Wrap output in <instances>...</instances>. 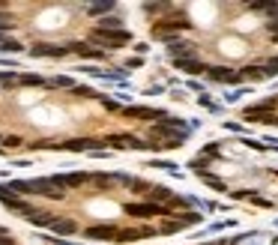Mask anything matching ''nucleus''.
Returning <instances> with one entry per match:
<instances>
[{
	"label": "nucleus",
	"mask_w": 278,
	"mask_h": 245,
	"mask_svg": "<svg viewBox=\"0 0 278 245\" xmlns=\"http://www.w3.org/2000/svg\"><path fill=\"white\" fill-rule=\"evenodd\" d=\"M153 135L168 138V141H165L168 147H180V144L189 138V129L183 126V120H177V117H165V120H159V123L153 126Z\"/></svg>",
	"instance_id": "obj_1"
},
{
	"label": "nucleus",
	"mask_w": 278,
	"mask_h": 245,
	"mask_svg": "<svg viewBox=\"0 0 278 245\" xmlns=\"http://www.w3.org/2000/svg\"><path fill=\"white\" fill-rule=\"evenodd\" d=\"M177 69H183L186 75H201V72H207L210 66L201 63V60H195V57H189V60H177Z\"/></svg>",
	"instance_id": "obj_13"
},
{
	"label": "nucleus",
	"mask_w": 278,
	"mask_h": 245,
	"mask_svg": "<svg viewBox=\"0 0 278 245\" xmlns=\"http://www.w3.org/2000/svg\"><path fill=\"white\" fill-rule=\"evenodd\" d=\"M126 117L132 120H159V117H168L165 111H153V108H141V105H132V108H123Z\"/></svg>",
	"instance_id": "obj_10"
},
{
	"label": "nucleus",
	"mask_w": 278,
	"mask_h": 245,
	"mask_svg": "<svg viewBox=\"0 0 278 245\" xmlns=\"http://www.w3.org/2000/svg\"><path fill=\"white\" fill-rule=\"evenodd\" d=\"M12 24H15V18H12L9 12H0V33H3V30H12Z\"/></svg>",
	"instance_id": "obj_27"
},
{
	"label": "nucleus",
	"mask_w": 278,
	"mask_h": 245,
	"mask_svg": "<svg viewBox=\"0 0 278 245\" xmlns=\"http://www.w3.org/2000/svg\"><path fill=\"white\" fill-rule=\"evenodd\" d=\"M30 222L42 228V225H54V216H51V213H42V210H36V213L30 216Z\"/></svg>",
	"instance_id": "obj_20"
},
{
	"label": "nucleus",
	"mask_w": 278,
	"mask_h": 245,
	"mask_svg": "<svg viewBox=\"0 0 278 245\" xmlns=\"http://www.w3.org/2000/svg\"><path fill=\"white\" fill-rule=\"evenodd\" d=\"M267 30H270V33H273V36L278 39V18H276V21H270V24H267Z\"/></svg>",
	"instance_id": "obj_33"
},
{
	"label": "nucleus",
	"mask_w": 278,
	"mask_h": 245,
	"mask_svg": "<svg viewBox=\"0 0 278 245\" xmlns=\"http://www.w3.org/2000/svg\"><path fill=\"white\" fill-rule=\"evenodd\" d=\"M126 213H129L132 219L147 222V219H156V216H168L171 210H168V207H159V204H153V201H132V204H126Z\"/></svg>",
	"instance_id": "obj_2"
},
{
	"label": "nucleus",
	"mask_w": 278,
	"mask_h": 245,
	"mask_svg": "<svg viewBox=\"0 0 278 245\" xmlns=\"http://www.w3.org/2000/svg\"><path fill=\"white\" fill-rule=\"evenodd\" d=\"M51 231H54L57 237H72V234L78 231V225H75L72 219H54V225H51Z\"/></svg>",
	"instance_id": "obj_14"
},
{
	"label": "nucleus",
	"mask_w": 278,
	"mask_h": 245,
	"mask_svg": "<svg viewBox=\"0 0 278 245\" xmlns=\"http://www.w3.org/2000/svg\"><path fill=\"white\" fill-rule=\"evenodd\" d=\"M192 27V21L183 15V18H162V21H156V27H153V33L159 36V39H174V33H186Z\"/></svg>",
	"instance_id": "obj_3"
},
{
	"label": "nucleus",
	"mask_w": 278,
	"mask_h": 245,
	"mask_svg": "<svg viewBox=\"0 0 278 245\" xmlns=\"http://www.w3.org/2000/svg\"><path fill=\"white\" fill-rule=\"evenodd\" d=\"M99 30H123V21L117 15H108V18L99 21Z\"/></svg>",
	"instance_id": "obj_18"
},
{
	"label": "nucleus",
	"mask_w": 278,
	"mask_h": 245,
	"mask_svg": "<svg viewBox=\"0 0 278 245\" xmlns=\"http://www.w3.org/2000/svg\"><path fill=\"white\" fill-rule=\"evenodd\" d=\"M33 57H48V60H60L69 54V45H33L30 48Z\"/></svg>",
	"instance_id": "obj_9"
},
{
	"label": "nucleus",
	"mask_w": 278,
	"mask_h": 245,
	"mask_svg": "<svg viewBox=\"0 0 278 245\" xmlns=\"http://www.w3.org/2000/svg\"><path fill=\"white\" fill-rule=\"evenodd\" d=\"M0 51H12V54H18V51H24V45H21V42H15V39H3Z\"/></svg>",
	"instance_id": "obj_23"
},
{
	"label": "nucleus",
	"mask_w": 278,
	"mask_h": 245,
	"mask_svg": "<svg viewBox=\"0 0 278 245\" xmlns=\"http://www.w3.org/2000/svg\"><path fill=\"white\" fill-rule=\"evenodd\" d=\"M168 51H171L174 60H189V57L195 54V48H192L189 42H177V39H168Z\"/></svg>",
	"instance_id": "obj_11"
},
{
	"label": "nucleus",
	"mask_w": 278,
	"mask_h": 245,
	"mask_svg": "<svg viewBox=\"0 0 278 245\" xmlns=\"http://www.w3.org/2000/svg\"><path fill=\"white\" fill-rule=\"evenodd\" d=\"M0 45H3V36H0Z\"/></svg>",
	"instance_id": "obj_35"
},
{
	"label": "nucleus",
	"mask_w": 278,
	"mask_h": 245,
	"mask_svg": "<svg viewBox=\"0 0 278 245\" xmlns=\"http://www.w3.org/2000/svg\"><path fill=\"white\" fill-rule=\"evenodd\" d=\"M183 228H186V225H183L180 219H177V222H165V225H162V231H165V234H177V231H183Z\"/></svg>",
	"instance_id": "obj_25"
},
{
	"label": "nucleus",
	"mask_w": 278,
	"mask_h": 245,
	"mask_svg": "<svg viewBox=\"0 0 278 245\" xmlns=\"http://www.w3.org/2000/svg\"><path fill=\"white\" fill-rule=\"evenodd\" d=\"M48 87H72V90H75L72 78H66V75H57V78H51V81H48Z\"/></svg>",
	"instance_id": "obj_22"
},
{
	"label": "nucleus",
	"mask_w": 278,
	"mask_h": 245,
	"mask_svg": "<svg viewBox=\"0 0 278 245\" xmlns=\"http://www.w3.org/2000/svg\"><path fill=\"white\" fill-rule=\"evenodd\" d=\"M267 123H273V126H278V117H276V114H273V117H270V120H267Z\"/></svg>",
	"instance_id": "obj_34"
},
{
	"label": "nucleus",
	"mask_w": 278,
	"mask_h": 245,
	"mask_svg": "<svg viewBox=\"0 0 278 245\" xmlns=\"http://www.w3.org/2000/svg\"><path fill=\"white\" fill-rule=\"evenodd\" d=\"M90 39L96 42V45H102V48H120V45H126L129 39H132V33L129 30H93L90 33Z\"/></svg>",
	"instance_id": "obj_4"
},
{
	"label": "nucleus",
	"mask_w": 278,
	"mask_h": 245,
	"mask_svg": "<svg viewBox=\"0 0 278 245\" xmlns=\"http://www.w3.org/2000/svg\"><path fill=\"white\" fill-rule=\"evenodd\" d=\"M108 147V138H72L63 144V150H72V153H84V150H105Z\"/></svg>",
	"instance_id": "obj_7"
},
{
	"label": "nucleus",
	"mask_w": 278,
	"mask_h": 245,
	"mask_svg": "<svg viewBox=\"0 0 278 245\" xmlns=\"http://www.w3.org/2000/svg\"><path fill=\"white\" fill-rule=\"evenodd\" d=\"M207 78L216 81V84H240V81H246L243 72H237V69H225V66H210V69H207Z\"/></svg>",
	"instance_id": "obj_5"
},
{
	"label": "nucleus",
	"mask_w": 278,
	"mask_h": 245,
	"mask_svg": "<svg viewBox=\"0 0 278 245\" xmlns=\"http://www.w3.org/2000/svg\"><path fill=\"white\" fill-rule=\"evenodd\" d=\"M18 84H24V87H42V84H48L45 78H39V75H21L18 78Z\"/></svg>",
	"instance_id": "obj_21"
},
{
	"label": "nucleus",
	"mask_w": 278,
	"mask_h": 245,
	"mask_svg": "<svg viewBox=\"0 0 278 245\" xmlns=\"http://www.w3.org/2000/svg\"><path fill=\"white\" fill-rule=\"evenodd\" d=\"M0 84H3V87H15V84H18V78H15L12 72H3V75H0Z\"/></svg>",
	"instance_id": "obj_29"
},
{
	"label": "nucleus",
	"mask_w": 278,
	"mask_h": 245,
	"mask_svg": "<svg viewBox=\"0 0 278 245\" xmlns=\"http://www.w3.org/2000/svg\"><path fill=\"white\" fill-rule=\"evenodd\" d=\"M87 12H90V15H105V18H108V12H114V3H93V6H87Z\"/></svg>",
	"instance_id": "obj_19"
},
{
	"label": "nucleus",
	"mask_w": 278,
	"mask_h": 245,
	"mask_svg": "<svg viewBox=\"0 0 278 245\" xmlns=\"http://www.w3.org/2000/svg\"><path fill=\"white\" fill-rule=\"evenodd\" d=\"M69 51H75V54H81V57H93V60H102V57H105V51L87 48L84 42H69Z\"/></svg>",
	"instance_id": "obj_15"
},
{
	"label": "nucleus",
	"mask_w": 278,
	"mask_h": 245,
	"mask_svg": "<svg viewBox=\"0 0 278 245\" xmlns=\"http://www.w3.org/2000/svg\"><path fill=\"white\" fill-rule=\"evenodd\" d=\"M102 105H105V108H108V111H120V105H117V102H114V99H102Z\"/></svg>",
	"instance_id": "obj_31"
},
{
	"label": "nucleus",
	"mask_w": 278,
	"mask_h": 245,
	"mask_svg": "<svg viewBox=\"0 0 278 245\" xmlns=\"http://www.w3.org/2000/svg\"><path fill=\"white\" fill-rule=\"evenodd\" d=\"M168 9H171V3H147L144 6V12H150V15L153 12H168Z\"/></svg>",
	"instance_id": "obj_24"
},
{
	"label": "nucleus",
	"mask_w": 278,
	"mask_h": 245,
	"mask_svg": "<svg viewBox=\"0 0 278 245\" xmlns=\"http://www.w3.org/2000/svg\"><path fill=\"white\" fill-rule=\"evenodd\" d=\"M135 240H144V231H138V228H120L117 243H135Z\"/></svg>",
	"instance_id": "obj_17"
},
{
	"label": "nucleus",
	"mask_w": 278,
	"mask_h": 245,
	"mask_svg": "<svg viewBox=\"0 0 278 245\" xmlns=\"http://www.w3.org/2000/svg\"><path fill=\"white\" fill-rule=\"evenodd\" d=\"M3 147H21V138L18 135H6L3 138Z\"/></svg>",
	"instance_id": "obj_30"
},
{
	"label": "nucleus",
	"mask_w": 278,
	"mask_h": 245,
	"mask_svg": "<svg viewBox=\"0 0 278 245\" xmlns=\"http://www.w3.org/2000/svg\"><path fill=\"white\" fill-rule=\"evenodd\" d=\"M117 234H120V228H117V225H93V228H87V231H84V237H87V240H96V243L117 240Z\"/></svg>",
	"instance_id": "obj_8"
},
{
	"label": "nucleus",
	"mask_w": 278,
	"mask_h": 245,
	"mask_svg": "<svg viewBox=\"0 0 278 245\" xmlns=\"http://www.w3.org/2000/svg\"><path fill=\"white\" fill-rule=\"evenodd\" d=\"M51 180H54V186H63V189L69 186V189H75V186H84L90 177H87V174H60V177H51Z\"/></svg>",
	"instance_id": "obj_12"
},
{
	"label": "nucleus",
	"mask_w": 278,
	"mask_h": 245,
	"mask_svg": "<svg viewBox=\"0 0 278 245\" xmlns=\"http://www.w3.org/2000/svg\"><path fill=\"white\" fill-rule=\"evenodd\" d=\"M0 201H3V204H6V207L12 210V213H21L24 219H30V216L36 213V210H33L30 204H27V201H21L18 195H12V192H9L6 186H0Z\"/></svg>",
	"instance_id": "obj_6"
},
{
	"label": "nucleus",
	"mask_w": 278,
	"mask_h": 245,
	"mask_svg": "<svg viewBox=\"0 0 278 245\" xmlns=\"http://www.w3.org/2000/svg\"><path fill=\"white\" fill-rule=\"evenodd\" d=\"M93 180H96V183H99V186H108V183H111V177H105V174H96V177H93Z\"/></svg>",
	"instance_id": "obj_32"
},
{
	"label": "nucleus",
	"mask_w": 278,
	"mask_h": 245,
	"mask_svg": "<svg viewBox=\"0 0 278 245\" xmlns=\"http://www.w3.org/2000/svg\"><path fill=\"white\" fill-rule=\"evenodd\" d=\"M204 183H210L213 189H219V192H225V183H222L219 177H210V174H204Z\"/></svg>",
	"instance_id": "obj_28"
},
{
	"label": "nucleus",
	"mask_w": 278,
	"mask_h": 245,
	"mask_svg": "<svg viewBox=\"0 0 278 245\" xmlns=\"http://www.w3.org/2000/svg\"><path fill=\"white\" fill-rule=\"evenodd\" d=\"M264 75H267V78H273V75H278V57H273V60H267V66H264Z\"/></svg>",
	"instance_id": "obj_26"
},
{
	"label": "nucleus",
	"mask_w": 278,
	"mask_h": 245,
	"mask_svg": "<svg viewBox=\"0 0 278 245\" xmlns=\"http://www.w3.org/2000/svg\"><path fill=\"white\" fill-rule=\"evenodd\" d=\"M150 201L162 207V204H171L174 198H171V189H165V186H153V189H150Z\"/></svg>",
	"instance_id": "obj_16"
}]
</instances>
